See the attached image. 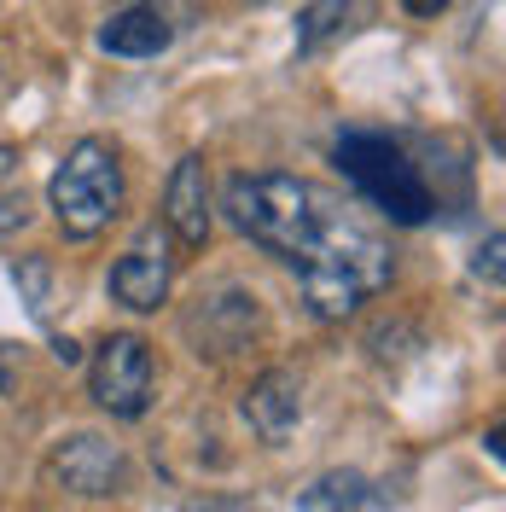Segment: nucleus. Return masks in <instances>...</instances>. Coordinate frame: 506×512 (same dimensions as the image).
Wrapping results in <instances>:
<instances>
[{
	"mask_svg": "<svg viewBox=\"0 0 506 512\" xmlns=\"http://www.w3.org/2000/svg\"><path fill=\"white\" fill-rule=\"evenodd\" d=\"M163 222L181 245H204L210 239V163L204 158H181L175 175H169V192H163Z\"/></svg>",
	"mask_w": 506,
	"mask_h": 512,
	"instance_id": "9",
	"label": "nucleus"
},
{
	"mask_svg": "<svg viewBox=\"0 0 506 512\" xmlns=\"http://www.w3.org/2000/svg\"><path fill=\"white\" fill-rule=\"evenodd\" d=\"M18 280H24V291H30V315L47 320V262H41V256L18 262Z\"/></svg>",
	"mask_w": 506,
	"mask_h": 512,
	"instance_id": "14",
	"label": "nucleus"
},
{
	"mask_svg": "<svg viewBox=\"0 0 506 512\" xmlns=\"http://www.w3.org/2000/svg\"><path fill=\"white\" fill-rule=\"evenodd\" d=\"M88 390L111 419H140L152 408V344L134 332H111L94 350Z\"/></svg>",
	"mask_w": 506,
	"mask_h": 512,
	"instance_id": "5",
	"label": "nucleus"
},
{
	"mask_svg": "<svg viewBox=\"0 0 506 512\" xmlns=\"http://www.w3.org/2000/svg\"><path fill=\"white\" fill-rule=\"evenodd\" d=\"M12 175H18V152H12V146H0V181H12Z\"/></svg>",
	"mask_w": 506,
	"mask_h": 512,
	"instance_id": "20",
	"label": "nucleus"
},
{
	"mask_svg": "<svg viewBox=\"0 0 506 512\" xmlns=\"http://www.w3.org/2000/svg\"><path fill=\"white\" fill-rule=\"evenodd\" d=\"M338 163H344V175L355 181V192L367 204H379L384 216H396V222H425L437 210V198L425 187L419 163L390 134H344L338 140Z\"/></svg>",
	"mask_w": 506,
	"mask_h": 512,
	"instance_id": "4",
	"label": "nucleus"
},
{
	"mask_svg": "<svg viewBox=\"0 0 506 512\" xmlns=\"http://www.w3.org/2000/svg\"><path fill=\"white\" fill-rule=\"evenodd\" d=\"M53 355H59L64 367H70V361H82V350H76V344H70V338H59V344H53Z\"/></svg>",
	"mask_w": 506,
	"mask_h": 512,
	"instance_id": "21",
	"label": "nucleus"
},
{
	"mask_svg": "<svg viewBox=\"0 0 506 512\" xmlns=\"http://www.w3.org/2000/svg\"><path fill=\"white\" fill-rule=\"evenodd\" d=\"M181 512H256L251 501H233V495H204V501H187Z\"/></svg>",
	"mask_w": 506,
	"mask_h": 512,
	"instance_id": "18",
	"label": "nucleus"
},
{
	"mask_svg": "<svg viewBox=\"0 0 506 512\" xmlns=\"http://www.w3.org/2000/svg\"><path fill=\"white\" fill-rule=\"evenodd\" d=\"M262 326V309L245 286H216L210 297H198V309L187 315V338L198 344V355H233L245 350Z\"/></svg>",
	"mask_w": 506,
	"mask_h": 512,
	"instance_id": "8",
	"label": "nucleus"
},
{
	"mask_svg": "<svg viewBox=\"0 0 506 512\" xmlns=\"http://www.w3.org/2000/svg\"><path fill=\"white\" fill-rule=\"evenodd\" d=\"M402 6H408L413 18H437V12H443L448 0H402Z\"/></svg>",
	"mask_w": 506,
	"mask_h": 512,
	"instance_id": "19",
	"label": "nucleus"
},
{
	"mask_svg": "<svg viewBox=\"0 0 506 512\" xmlns=\"http://www.w3.org/2000/svg\"><path fill=\"white\" fill-rule=\"evenodd\" d=\"M169 41H175V24H163L158 12H146V6H117L99 24V47L117 53V59H158Z\"/></svg>",
	"mask_w": 506,
	"mask_h": 512,
	"instance_id": "11",
	"label": "nucleus"
},
{
	"mask_svg": "<svg viewBox=\"0 0 506 512\" xmlns=\"http://www.w3.org/2000/svg\"><path fill=\"white\" fill-rule=\"evenodd\" d=\"M12 384V367H6V344H0V390Z\"/></svg>",
	"mask_w": 506,
	"mask_h": 512,
	"instance_id": "22",
	"label": "nucleus"
},
{
	"mask_svg": "<svg viewBox=\"0 0 506 512\" xmlns=\"http://www.w3.org/2000/svg\"><path fill=\"white\" fill-rule=\"evenodd\" d=\"M361 501H367V478L361 472H326L320 483L303 489L297 512H361Z\"/></svg>",
	"mask_w": 506,
	"mask_h": 512,
	"instance_id": "13",
	"label": "nucleus"
},
{
	"mask_svg": "<svg viewBox=\"0 0 506 512\" xmlns=\"http://www.w3.org/2000/svg\"><path fill=\"white\" fill-rule=\"evenodd\" d=\"M361 24H373V0H309L297 18V53H320Z\"/></svg>",
	"mask_w": 506,
	"mask_h": 512,
	"instance_id": "12",
	"label": "nucleus"
},
{
	"mask_svg": "<svg viewBox=\"0 0 506 512\" xmlns=\"http://www.w3.org/2000/svg\"><path fill=\"white\" fill-rule=\"evenodd\" d=\"M501 251H506V239H501V233H489V239L477 245V262H472V274H477V280L501 286Z\"/></svg>",
	"mask_w": 506,
	"mask_h": 512,
	"instance_id": "15",
	"label": "nucleus"
},
{
	"mask_svg": "<svg viewBox=\"0 0 506 512\" xmlns=\"http://www.w3.org/2000/svg\"><path fill=\"white\" fill-rule=\"evenodd\" d=\"M53 478H59V489H70V495L105 501V495H123L128 460H123V448L111 443V437H99V431H76L70 443L53 448Z\"/></svg>",
	"mask_w": 506,
	"mask_h": 512,
	"instance_id": "7",
	"label": "nucleus"
},
{
	"mask_svg": "<svg viewBox=\"0 0 506 512\" xmlns=\"http://www.w3.org/2000/svg\"><path fill=\"white\" fill-rule=\"evenodd\" d=\"M222 210L251 245H262L280 262H297L320 233V222L332 216V198L297 175H233L222 192Z\"/></svg>",
	"mask_w": 506,
	"mask_h": 512,
	"instance_id": "2",
	"label": "nucleus"
},
{
	"mask_svg": "<svg viewBox=\"0 0 506 512\" xmlns=\"http://www.w3.org/2000/svg\"><path fill=\"white\" fill-rule=\"evenodd\" d=\"M245 419H251V431L262 443H285L297 431V419H303V384H297V373L291 367H268L251 384V396H245Z\"/></svg>",
	"mask_w": 506,
	"mask_h": 512,
	"instance_id": "10",
	"label": "nucleus"
},
{
	"mask_svg": "<svg viewBox=\"0 0 506 512\" xmlns=\"http://www.w3.org/2000/svg\"><path fill=\"white\" fill-rule=\"evenodd\" d=\"M291 268H297V291H303V303H309L315 320L355 315L396 274L390 245H384L373 227H361L355 216H344L338 204H332V216L320 222V233L309 239V251L297 256Z\"/></svg>",
	"mask_w": 506,
	"mask_h": 512,
	"instance_id": "1",
	"label": "nucleus"
},
{
	"mask_svg": "<svg viewBox=\"0 0 506 512\" xmlns=\"http://www.w3.org/2000/svg\"><path fill=\"white\" fill-rule=\"evenodd\" d=\"M123 6H146V12H158L163 24H175V30L192 18V0H123Z\"/></svg>",
	"mask_w": 506,
	"mask_h": 512,
	"instance_id": "17",
	"label": "nucleus"
},
{
	"mask_svg": "<svg viewBox=\"0 0 506 512\" xmlns=\"http://www.w3.org/2000/svg\"><path fill=\"white\" fill-rule=\"evenodd\" d=\"M47 198H53V216L70 239H94L117 222L123 210V163H117V146L111 140H76L64 163L47 181Z\"/></svg>",
	"mask_w": 506,
	"mask_h": 512,
	"instance_id": "3",
	"label": "nucleus"
},
{
	"mask_svg": "<svg viewBox=\"0 0 506 512\" xmlns=\"http://www.w3.org/2000/svg\"><path fill=\"white\" fill-rule=\"evenodd\" d=\"M24 222H30V198H24V192H0V239L18 233Z\"/></svg>",
	"mask_w": 506,
	"mask_h": 512,
	"instance_id": "16",
	"label": "nucleus"
},
{
	"mask_svg": "<svg viewBox=\"0 0 506 512\" xmlns=\"http://www.w3.org/2000/svg\"><path fill=\"white\" fill-rule=\"evenodd\" d=\"M169 280H175V251H169V233L152 222V227H140L134 245L117 256V268H111V297H117L123 309L152 315L163 297H169Z\"/></svg>",
	"mask_w": 506,
	"mask_h": 512,
	"instance_id": "6",
	"label": "nucleus"
}]
</instances>
